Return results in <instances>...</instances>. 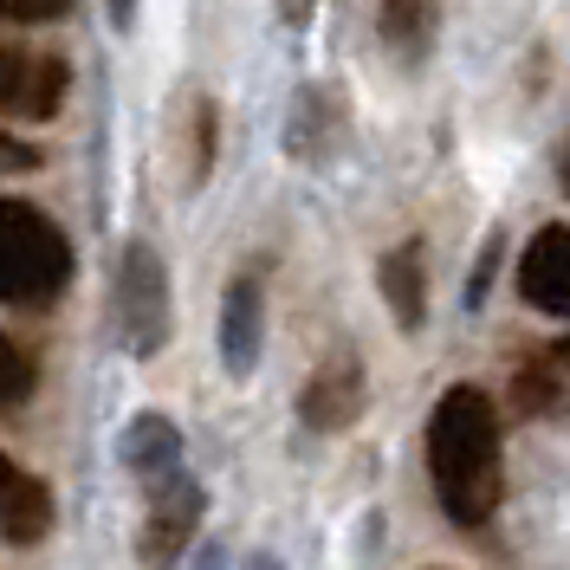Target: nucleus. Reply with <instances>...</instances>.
Wrapping results in <instances>:
<instances>
[{
    "label": "nucleus",
    "instance_id": "f257e3e1",
    "mask_svg": "<svg viewBox=\"0 0 570 570\" xmlns=\"http://www.w3.org/2000/svg\"><path fill=\"white\" fill-rule=\"evenodd\" d=\"M428 480L434 499L454 525H487L505 493V466H499V409L487 390L454 383L428 415Z\"/></svg>",
    "mask_w": 570,
    "mask_h": 570
},
{
    "label": "nucleus",
    "instance_id": "f03ea898",
    "mask_svg": "<svg viewBox=\"0 0 570 570\" xmlns=\"http://www.w3.org/2000/svg\"><path fill=\"white\" fill-rule=\"evenodd\" d=\"M71 279L66 234L27 202L0 195V305H39Z\"/></svg>",
    "mask_w": 570,
    "mask_h": 570
},
{
    "label": "nucleus",
    "instance_id": "7ed1b4c3",
    "mask_svg": "<svg viewBox=\"0 0 570 570\" xmlns=\"http://www.w3.org/2000/svg\"><path fill=\"white\" fill-rule=\"evenodd\" d=\"M117 337L130 356H156L169 337V273L142 240L124 253V273H117Z\"/></svg>",
    "mask_w": 570,
    "mask_h": 570
},
{
    "label": "nucleus",
    "instance_id": "20e7f679",
    "mask_svg": "<svg viewBox=\"0 0 570 570\" xmlns=\"http://www.w3.org/2000/svg\"><path fill=\"white\" fill-rule=\"evenodd\" d=\"M156 493H149V525H142V558L149 570H169L181 558V544L195 538V519H202V487L195 480H181V473H163V480H149Z\"/></svg>",
    "mask_w": 570,
    "mask_h": 570
},
{
    "label": "nucleus",
    "instance_id": "39448f33",
    "mask_svg": "<svg viewBox=\"0 0 570 570\" xmlns=\"http://www.w3.org/2000/svg\"><path fill=\"white\" fill-rule=\"evenodd\" d=\"M519 298L532 312L570 318V227H538L532 247L519 253Z\"/></svg>",
    "mask_w": 570,
    "mask_h": 570
},
{
    "label": "nucleus",
    "instance_id": "423d86ee",
    "mask_svg": "<svg viewBox=\"0 0 570 570\" xmlns=\"http://www.w3.org/2000/svg\"><path fill=\"white\" fill-rule=\"evenodd\" d=\"M305 422L312 428H351L356 409H363V370H356V356H331L318 376L305 383Z\"/></svg>",
    "mask_w": 570,
    "mask_h": 570
},
{
    "label": "nucleus",
    "instance_id": "0eeeda50",
    "mask_svg": "<svg viewBox=\"0 0 570 570\" xmlns=\"http://www.w3.org/2000/svg\"><path fill=\"white\" fill-rule=\"evenodd\" d=\"M220 356L234 376H247L253 356H259V285L253 279H234L227 292V312H220Z\"/></svg>",
    "mask_w": 570,
    "mask_h": 570
},
{
    "label": "nucleus",
    "instance_id": "6e6552de",
    "mask_svg": "<svg viewBox=\"0 0 570 570\" xmlns=\"http://www.w3.org/2000/svg\"><path fill=\"white\" fill-rule=\"evenodd\" d=\"M383 298H390V312L402 331H415L428 312V279H422V247L409 240V247H395L383 259Z\"/></svg>",
    "mask_w": 570,
    "mask_h": 570
},
{
    "label": "nucleus",
    "instance_id": "1a4fd4ad",
    "mask_svg": "<svg viewBox=\"0 0 570 570\" xmlns=\"http://www.w3.org/2000/svg\"><path fill=\"white\" fill-rule=\"evenodd\" d=\"M124 461L137 466L142 480H163V473H181V434L163 415H142V422H130V434H124Z\"/></svg>",
    "mask_w": 570,
    "mask_h": 570
},
{
    "label": "nucleus",
    "instance_id": "9d476101",
    "mask_svg": "<svg viewBox=\"0 0 570 570\" xmlns=\"http://www.w3.org/2000/svg\"><path fill=\"white\" fill-rule=\"evenodd\" d=\"M46 525H52V493L39 480H27V473H13L7 493H0V532L13 538V544H33Z\"/></svg>",
    "mask_w": 570,
    "mask_h": 570
},
{
    "label": "nucleus",
    "instance_id": "9b49d317",
    "mask_svg": "<svg viewBox=\"0 0 570 570\" xmlns=\"http://www.w3.org/2000/svg\"><path fill=\"white\" fill-rule=\"evenodd\" d=\"M59 98H66V66H59V59H20L7 110H20V117H52Z\"/></svg>",
    "mask_w": 570,
    "mask_h": 570
},
{
    "label": "nucleus",
    "instance_id": "f8f14e48",
    "mask_svg": "<svg viewBox=\"0 0 570 570\" xmlns=\"http://www.w3.org/2000/svg\"><path fill=\"white\" fill-rule=\"evenodd\" d=\"M383 39L395 52H422L434 39V0H383Z\"/></svg>",
    "mask_w": 570,
    "mask_h": 570
},
{
    "label": "nucleus",
    "instance_id": "ddd939ff",
    "mask_svg": "<svg viewBox=\"0 0 570 570\" xmlns=\"http://www.w3.org/2000/svg\"><path fill=\"white\" fill-rule=\"evenodd\" d=\"M27 390H33V370H27V356L0 337V402H20Z\"/></svg>",
    "mask_w": 570,
    "mask_h": 570
},
{
    "label": "nucleus",
    "instance_id": "4468645a",
    "mask_svg": "<svg viewBox=\"0 0 570 570\" xmlns=\"http://www.w3.org/2000/svg\"><path fill=\"white\" fill-rule=\"evenodd\" d=\"M59 13H71V0H0V20H13V27H39Z\"/></svg>",
    "mask_w": 570,
    "mask_h": 570
},
{
    "label": "nucleus",
    "instance_id": "2eb2a0df",
    "mask_svg": "<svg viewBox=\"0 0 570 570\" xmlns=\"http://www.w3.org/2000/svg\"><path fill=\"white\" fill-rule=\"evenodd\" d=\"M33 163H39L33 149H20L13 137H0V169H33Z\"/></svg>",
    "mask_w": 570,
    "mask_h": 570
},
{
    "label": "nucleus",
    "instance_id": "dca6fc26",
    "mask_svg": "<svg viewBox=\"0 0 570 570\" xmlns=\"http://www.w3.org/2000/svg\"><path fill=\"white\" fill-rule=\"evenodd\" d=\"M312 7H318V0H279V20H285V27H305V20H312Z\"/></svg>",
    "mask_w": 570,
    "mask_h": 570
},
{
    "label": "nucleus",
    "instance_id": "f3484780",
    "mask_svg": "<svg viewBox=\"0 0 570 570\" xmlns=\"http://www.w3.org/2000/svg\"><path fill=\"white\" fill-rule=\"evenodd\" d=\"M13 71H20V52H0V110L13 98Z\"/></svg>",
    "mask_w": 570,
    "mask_h": 570
},
{
    "label": "nucleus",
    "instance_id": "a211bd4d",
    "mask_svg": "<svg viewBox=\"0 0 570 570\" xmlns=\"http://www.w3.org/2000/svg\"><path fill=\"white\" fill-rule=\"evenodd\" d=\"M110 13H117V27H130V0H110Z\"/></svg>",
    "mask_w": 570,
    "mask_h": 570
},
{
    "label": "nucleus",
    "instance_id": "6ab92c4d",
    "mask_svg": "<svg viewBox=\"0 0 570 570\" xmlns=\"http://www.w3.org/2000/svg\"><path fill=\"white\" fill-rule=\"evenodd\" d=\"M551 363H558V370H570V337L558 344V351H551Z\"/></svg>",
    "mask_w": 570,
    "mask_h": 570
},
{
    "label": "nucleus",
    "instance_id": "aec40b11",
    "mask_svg": "<svg viewBox=\"0 0 570 570\" xmlns=\"http://www.w3.org/2000/svg\"><path fill=\"white\" fill-rule=\"evenodd\" d=\"M7 480H13V466H7V461H0V493H7Z\"/></svg>",
    "mask_w": 570,
    "mask_h": 570
},
{
    "label": "nucleus",
    "instance_id": "412c9836",
    "mask_svg": "<svg viewBox=\"0 0 570 570\" xmlns=\"http://www.w3.org/2000/svg\"><path fill=\"white\" fill-rule=\"evenodd\" d=\"M564 188H570V163H564Z\"/></svg>",
    "mask_w": 570,
    "mask_h": 570
},
{
    "label": "nucleus",
    "instance_id": "4be33fe9",
    "mask_svg": "<svg viewBox=\"0 0 570 570\" xmlns=\"http://www.w3.org/2000/svg\"><path fill=\"white\" fill-rule=\"evenodd\" d=\"M259 570H273V564H259Z\"/></svg>",
    "mask_w": 570,
    "mask_h": 570
}]
</instances>
